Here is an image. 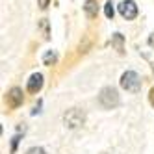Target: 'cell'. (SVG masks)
Masks as SVG:
<instances>
[{"mask_svg":"<svg viewBox=\"0 0 154 154\" xmlns=\"http://www.w3.org/2000/svg\"><path fill=\"white\" fill-rule=\"evenodd\" d=\"M104 13H106V17H108V19H113V15H115V9H113L112 0H108V2H106V6H104Z\"/></svg>","mask_w":154,"mask_h":154,"instance_id":"cell-11","label":"cell"},{"mask_svg":"<svg viewBox=\"0 0 154 154\" xmlns=\"http://www.w3.org/2000/svg\"><path fill=\"white\" fill-rule=\"evenodd\" d=\"M112 47H115V50L119 54H125V37L121 34H113L112 37Z\"/></svg>","mask_w":154,"mask_h":154,"instance_id":"cell-8","label":"cell"},{"mask_svg":"<svg viewBox=\"0 0 154 154\" xmlns=\"http://www.w3.org/2000/svg\"><path fill=\"white\" fill-rule=\"evenodd\" d=\"M37 2H39V8H41V9H47L48 4H50V0H37Z\"/></svg>","mask_w":154,"mask_h":154,"instance_id":"cell-13","label":"cell"},{"mask_svg":"<svg viewBox=\"0 0 154 154\" xmlns=\"http://www.w3.org/2000/svg\"><path fill=\"white\" fill-rule=\"evenodd\" d=\"M84 11H85V15L89 19H95L98 15V2H97V0H85Z\"/></svg>","mask_w":154,"mask_h":154,"instance_id":"cell-7","label":"cell"},{"mask_svg":"<svg viewBox=\"0 0 154 154\" xmlns=\"http://www.w3.org/2000/svg\"><path fill=\"white\" fill-rule=\"evenodd\" d=\"M149 45L154 48V32H152V34H150V37H149Z\"/></svg>","mask_w":154,"mask_h":154,"instance_id":"cell-16","label":"cell"},{"mask_svg":"<svg viewBox=\"0 0 154 154\" xmlns=\"http://www.w3.org/2000/svg\"><path fill=\"white\" fill-rule=\"evenodd\" d=\"M26 154H45V150H43L41 147H32L26 150Z\"/></svg>","mask_w":154,"mask_h":154,"instance_id":"cell-12","label":"cell"},{"mask_svg":"<svg viewBox=\"0 0 154 154\" xmlns=\"http://www.w3.org/2000/svg\"><path fill=\"white\" fill-rule=\"evenodd\" d=\"M58 61V54L56 52H47L45 54V58H43V63H45V65H54V63H56Z\"/></svg>","mask_w":154,"mask_h":154,"instance_id":"cell-10","label":"cell"},{"mask_svg":"<svg viewBox=\"0 0 154 154\" xmlns=\"http://www.w3.org/2000/svg\"><path fill=\"white\" fill-rule=\"evenodd\" d=\"M149 102H150V106H154V87H152L150 93H149Z\"/></svg>","mask_w":154,"mask_h":154,"instance_id":"cell-14","label":"cell"},{"mask_svg":"<svg viewBox=\"0 0 154 154\" xmlns=\"http://www.w3.org/2000/svg\"><path fill=\"white\" fill-rule=\"evenodd\" d=\"M98 104L104 109H113L119 106V93L115 87H104L98 93Z\"/></svg>","mask_w":154,"mask_h":154,"instance_id":"cell-2","label":"cell"},{"mask_svg":"<svg viewBox=\"0 0 154 154\" xmlns=\"http://www.w3.org/2000/svg\"><path fill=\"white\" fill-rule=\"evenodd\" d=\"M119 13L126 20L136 19L137 17V4L134 2V0H123V2L119 4Z\"/></svg>","mask_w":154,"mask_h":154,"instance_id":"cell-4","label":"cell"},{"mask_svg":"<svg viewBox=\"0 0 154 154\" xmlns=\"http://www.w3.org/2000/svg\"><path fill=\"white\" fill-rule=\"evenodd\" d=\"M17 143H19V136H15V137H13V143H11V152H15V149H17Z\"/></svg>","mask_w":154,"mask_h":154,"instance_id":"cell-15","label":"cell"},{"mask_svg":"<svg viewBox=\"0 0 154 154\" xmlns=\"http://www.w3.org/2000/svg\"><path fill=\"white\" fill-rule=\"evenodd\" d=\"M63 123H65V126L71 128V130L84 126V123H85L84 109H80V108H71V109H67V112L63 113Z\"/></svg>","mask_w":154,"mask_h":154,"instance_id":"cell-1","label":"cell"},{"mask_svg":"<svg viewBox=\"0 0 154 154\" xmlns=\"http://www.w3.org/2000/svg\"><path fill=\"white\" fill-rule=\"evenodd\" d=\"M121 87L130 91V93H137L141 89V78L137 76V72L126 71L123 76H121Z\"/></svg>","mask_w":154,"mask_h":154,"instance_id":"cell-3","label":"cell"},{"mask_svg":"<svg viewBox=\"0 0 154 154\" xmlns=\"http://www.w3.org/2000/svg\"><path fill=\"white\" fill-rule=\"evenodd\" d=\"M39 30H41V34H43V37H50V26H48V20L47 19H41L39 20Z\"/></svg>","mask_w":154,"mask_h":154,"instance_id":"cell-9","label":"cell"},{"mask_svg":"<svg viewBox=\"0 0 154 154\" xmlns=\"http://www.w3.org/2000/svg\"><path fill=\"white\" fill-rule=\"evenodd\" d=\"M6 102H8V106L11 108V109L19 108L20 104L24 102V95H23V89H19V87H11V89L8 91V95H6Z\"/></svg>","mask_w":154,"mask_h":154,"instance_id":"cell-5","label":"cell"},{"mask_svg":"<svg viewBox=\"0 0 154 154\" xmlns=\"http://www.w3.org/2000/svg\"><path fill=\"white\" fill-rule=\"evenodd\" d=\"M43 87V76L37 72V74H32L30 80H28V93H39Z\"/></svg>","mask_w":154,"mask_h":154,"instance_id":"cell-6","label":"cell"}]
</instances>
